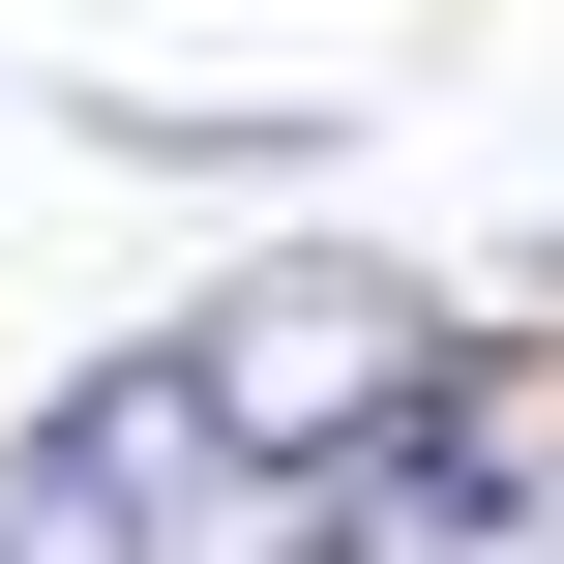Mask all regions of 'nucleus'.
Returning <instances> with one entry per match:
<instances>
[{
	"instance_id": "obj_2",
	"label": "nucleus",
	"mask_w": 564,
	"mask_h": 564,
	"mask_svg": "<svg viewBox=\"0 0 564 564\" xmlns=\"http://www.w3.org/2000/svg\"><path fill=\"white\" fill-rule=\"evenodd\" d=\"M0 564H30V535H0Z\"/></svg>"
},
{
	"instance_id": "obj_1",
	"label": "nucleus",
	"mask_w": 564,
	"mask_h": 564,
	"mask_svg": "<svg viewBox=\"0 0 564 564\" xmlns=\"http://www.w3.org/2000/svg\"><path fill=\"white\" fill-rule=\"evenodd\" d=\"M149 357L208 387V446H238V476H327V506L446 416V297H416V268H357V238L238 268V297H208V327H149Z\"/></svg>"
}]
</instances>
